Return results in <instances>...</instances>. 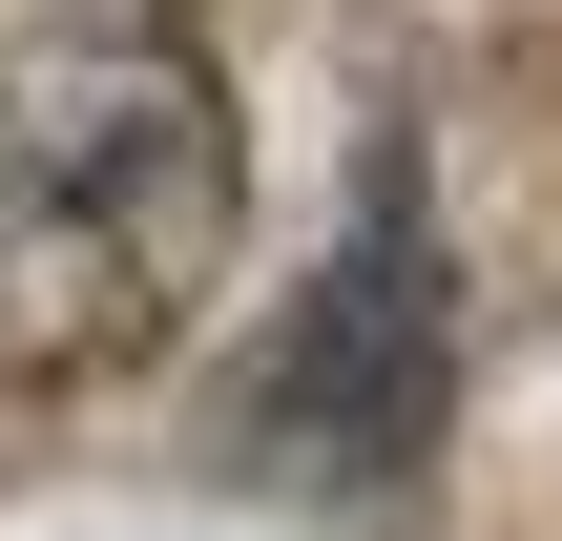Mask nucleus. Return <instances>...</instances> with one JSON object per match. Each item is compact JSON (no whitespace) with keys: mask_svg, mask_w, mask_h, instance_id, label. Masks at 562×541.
Masks as SVG:
<instances>
[{"mask_svg":"<svg viewBox=\"0 0 562 541\" xmlns=\"http://www.w3.org/2000/svg\"><path fill=\"white\" fill-rule=\"evenodd\" d=\"M250 250V125L188 0H42L0 42V396H125Z\"/></svg>","mask_w":562,"mask_h":541,"instance_id":"nucleus-1","label":"nucleus"},{"mask_svg":"<svg viewBox=\"0 0 562 541\" xmlns=\"http://www.w3.org/2000/svg\"><path fill=\"white\" fill-rule=\"evenodd\" d=\"M438 396H459V313H438V250H417V188H375V250L271 334L250 375V480L292 500H375L438 459Z\"/></svg>","mask_w":562,"mask_h":541,"instance_id":"nucleus-2","label":"nucleus"}]
</instances>
